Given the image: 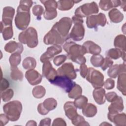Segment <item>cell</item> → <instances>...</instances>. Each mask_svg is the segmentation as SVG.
<instances>
[{"instance_id":"cell-8","label":"cell","mask_w":126,"mask_h":126,"mask_svg":"<svg viewBox=\"0 0 126 126\" xmlns=\"http://www.w3.org/2000/svg\"><path fill=\"white\" fill-rule=\"evenodd\" d=\"M86 79L94 88L102 87L104 84V76L99 71L92 67L88 68Z\"/></svg>"},{"instance_id":"cell-47","label":"cell","mask_w":126,"mask_h":126,"mask_svg":"<svg viewBox=\"0 0 126 126\" xmlns=\"http://www.w3.org/2000/svg\"><path fill=\"white\" fill-rule=\"evenodd\" d=\"M118 95L115 92H111L107 93L105 95V99L109 102H112L113 100H114L118 96Z\"/></svg>"},{"instance_id":"cell-33","label":"cell","mask_w":126,"mask_h":126,"mask_svg":"<svg viewBox=\"0 0 126 126\" xmlns=\"http://www.w3.org/2000/svg\"><path fill=\"white\" fill-rule=\"evenodd\" d=\"M23 67L25 69H33L36 65V62L34 58L28 57L26 58L22 63Z\"/></svg>"},{"instance_id":"cell-10","label":"cell","mask_w":126,"mask_h":126,"mask_svg":"<svg viewBox=\"0 0 126 126\" xmlns=\"http://www.w3.org/2000/svg\"><path fill=\"white\" fill-rule=\"evenodd\" d=\"M45 7V11L44 12V17L47 20H52L57 16V8H58L57 1L54 0H40Z\"/></svg>"},{"instance_id":"cell-12","label":"cell","mask_w":126,"mask_h":126,"mask_svg":"<svg viewBox=\"0 0 126 126\" xmlns=\"http://www.w3.org/2000/svg\"><path fill=\"white\" fill-rule=\"evenodd\" d=\"M44 43L46 45H61L64 43L65 40L55 30L51 29L46 34L43 39Z\"/></svg>"},{"instance_id":"cell-4","label":"cell","mask_w":126,"mask_h":126,"mask_svg":"<svg viewBox=\"0 0 126 126\" xmlns=\"http://www.w3.org/2000/svg\"><path fill=\"white\" fill-rule=\"evenodd\" d=\"M3 110L10 121H16L20 117L22 105L19 101L13 100L5 104L3 106Z\"/></svg>"},{"instance_id":"cell-22","label":"cell","mask_w":126,"mask_h":126,"mask_svg":"<svg viewBox=\"0 0 126 126\" xmlns=\"http://www.w3.org/2000/svg\"><path fill=\"white\" fill-rule=\"evenodd\" d=\"M65 116L69 119L72 120L77 115V107L72 101H67L65 103L63 106Z\"/></svg>"},{"instance_id":"cell-11","label":"cell","mask_w":126,"mask_h":126,"mask_svg":"<svg viewBox=\"0 0 126 126\" xmlns=\"http://www.w3.org/2000/svg\"><path fill=\"white\" fill-rule=\"evenodd\" d=\"M107 22V19L104 14L99 13L97 15H91L87 17L86 24L90 29H96L97 26L104 27Z\"/></svg>"},{"instance_id":"cell-6","label":"cell","mask_w":126,"mask_h":126,"mask_svg":"<svg viewBox=\"0 0 126 126\" xmlns=\"http://www.w3.org/2000/svg\"><path fill=\"white\" fill-rule=\"evenodd\" d=\"M72 25V21L69 17H63L56 22L52 29L55 30L65 41L68 40V32Z\"/></svg>"},{"instance_id":"cell-25","label":"cell","mask_w":126,"mask_h":126,"mask_svg":"<svg viewBox=\"0 0 126 126\" xmlns=\"http://www.w3.org/2000/svg\"><path fill=\"white\" fill-rule=\"evenodd\" d=\"M105 91L102 87L95 88L93 92V96L94 101L99 105L103 104L105 102Z\"/></svg>"},{"instance_id":"cell-51","label":"cell","mask_w":126,"mask_h":126,"mask_svg":"<svg viewBox=\"0 0 126 126\" xmlns=\"http://www.w3.org/2000/svg\"><path fill=\"white\" fill-rule=\"evenodd\" d=\"M52 126H66V124L62 118H57L54 120Z\"/></svg>"},{"instance_id":"cell-14","label":"cell","mask_w":126,"mask_h":126,"mask_svg":"<svg viewBox=\"0 0 126 126\" xmlns=\"http://www.w3.org/2000/svg\"><path fill=\"white\" fill-rule=\"evenodd\" d=\"M57 71L58 75L65 76L70 79H74L77 76L74 65L71 63H64L57 69Z\"/></svg>"},{"instance_id":"cell-42","label":"cell","mask_w":126,"mask_h":126,"mask_svg":"<svg viewBox=\"0 0 126 126\" xmlns=\"http://www.w3.org/2000/svg\"><path fill=\"white\" fill-rule=\"evenodd\" d=\"M14 92L12 89H9L1 92V98L3 101L7 102L13 96Z\"/></svg>"},{"instance_id":"cell-46","label":"cell","mask_w":126,"mask_h":126,"mask_svg":"<svg viewBox=\"0 0 126 126\" xmlns=\"http://www.w3.org/2000/svg\"><path fill=\"white\" fill-rule=\"evenodd\" d=\"M103 85L105 89L107 90H111L115 86V81L111 78L107 79L104 82Z\"/></svg>"},{"instance_id":"cell-53","label":"cell","mask_w":126,"mask_h":126,"mask_svg":"<svg viewBox=\"0 0 126 126\" xmlns=\"http://www.w3.org/2000/svg\"><path fill=\"white\" fill-rule=\"evenodd\" d=\"M36 123L33 120H30L26 124V126H36Z\"/></svg>"},{"instance_id":"cell-13","label":"cell","mask_w":126,"mask_h":126,"mask_svg":"<svg viewBox=\"0 0 126 126\" xmlns=\"http://www.w3.org/2000/svg\"><path fill=\"white\" fill-rule=\"evenodd\" d=\"M57 105V100L53 98L46 99L42 103H40L37 106L38 112L42 115H45L50 111L55 109Z\"/></svg>"},{"instance_id":"cell-35","label":"cell","mask_w":126,"mask_h":126,"mask_svg":"<svg viewBox=\"0 0 126 126\" xmlns=\"http://www.w3.org/2000/svg\"><path fill=\"white\" fill-rule=\"evenodd\" d=\"M10 77L14 80L22 81L23 79L22 72L17 66H11Z\"/></svg>"},{"instance_id":"cell-44","label":"cell","mask_w":126,"mask_h":126,"mask_svg":"<svg viewBox=\"0 0 126 126\" xmlns=\"http://www.w3.org/2000/svg\"><path fill=\"white\" fill-rule=\"evenodd\" d=\"M66 58L67 57L64 55H58L54 58L53 63L56 66H59L65 61Z\"/></svg>"},{"instance_id":"cell-1","label":"cell","mask_w":126,"mask_h":126,"mask_svg":"<svg viewBox=\"0 0 126 126\" xmlns=\"http://www.w3.org/2000/svg\"><path fill=\"white\" fill-rule=\"evenodd\" d=\"M33 4L32 0H20L15 18V24L20 30H24L29 26L31 20L30 8Z\"/></svg>"},{"instance_id":"cell-24","label":"cell","mask_w":126,"mask_h":126,"mask_svg":"<svg viewBox=\"0 0 126 126\" xmlns=\"http://www.w3.org/2000/svg\"><path fill=\"white\" fill-rule=\"evenodd\" d=\"M108 119L116 126H125L126 125V114L124 113L110 114L108 113Z\"/></svg>"},{"instance_id":"cell-28","label":"cell","mask_w":126,"mask_h":126,"mask_svg":"<svg viewBox=\"0 0 126 126\" xmlns=\"http://www.w3.org/2000/svg\"><path fill=\"white\" fill-rule=\"evenodd\" d=\"M80 1H74L72 0H61L57 1L58 8L62 11L68 10L72 8L75 3Z\"/></svg>"},{"instance_id":"cell-41","label":"cell","mask_w":126,"mask_h":126,"mask_svg":"<svg viewBox=\"0 0 126 126\" xmlns=\"http://www.w3.org/2000/svg\"><path fill=\"white\" fill-rule=\"evenodd\" d=\"M73 125L76 126H90V124L85 121L84 118L81 115H77L75 118L71 120Z\"/></svg>"},{"instance_id":"cell-20","label":"cell","mask_w":126,"mask_h":126,"mask_svg":"<svg viewBox=\"0 0 126 126\" xmlns=\"http://www.w3.org/2000/svg\"><path fill=\"white\" fill-rule=\"evenodd\" d=\"M123 72H126L125 62L123 64H116L110 66L107 71V74L110 78H116L120 74Z\"/></svg>"},{"instance_id":"cell-7","label":"cell","mask_w":126,"mask_h":126,"mask_svg":"<svg viewBox=\"0 0 126 126\" xmlns=\"http://www.w3.org/2000/svg\"><path fill=\"white\" fill-rule=\"evenodd\" d=\"M99 11L98 6L95 2L93 1L91 3H85L79 7L75 11V16L82 18L91 16L93 14L97 13Z\"/></svg>"},{"instance_id":"cell-17","label":"cell","mask_w":126,"mask_h":126,"mask_svg":"<svg viewBox=\"0 0 126 126\" xmlns=\"http://www.w3.org/2000/svg\"><path fill=\"white\" fill-rule=\"evenodd\" d=\"M15 14V9L10 6H6L3 8L2 23L4 26H12V20Z\"/></svg>"},{"instance_id":"cell-23","label":"cell","mask_w":126,"mask_h":126,"mask_svg":"<svg viewBox=\"0 0 126 126\" xmlns=\"http://www.w3.org/2000/svg\"><path fill=\"white\" fill-rule=\"evenodd\" d=\"M82 46L84 47L86 53L98 55L100 54L101 51L100 47L92 41H85Z\"/></svg>"},{"instance_id":"cell-40","label":"cell","mask_w":126,"mask_h":126,"mask_svg":"<svg viewBox=\"0 0 126 126\" xmlns=\"http://www.w3.org/2000/svg\"><path fill=\"white\" fill-rule=\"evenodd\" d=\"M21 56L20 54L15 53L11 54L9 57V61L11 66H17L21 62Z\"/></svg>"},{"instance_id":"cell-38","label":"cell","mask_w":126,"mask_h":126,"mask_svg":"<svg viewBox=\"0 0 126 126\" xmlns=\"http://www.w3.org/2000/svg\"><path fill=\"white\" fill-rule=\"evenodd\" d=\"M45 89L42 86H37L34 87L32 91L33 96L38 99L43 97L45 95Z\"/></svg>"},{"instance_id":"cell-39","label":"cell","mask_w":126,"mask_h":126,"mask_svg":"<svg viewBox=\"0 0 126 126\" xmlns=\"http://www.w3.org/2000/svg\"><path fill=\"white\" fill-rule=\"evenodd\" d=\"M82 89L81 86L77 84L75 85L72 90L68 93V96L69 98L75 99L82 94Z\"/></svg>"},{"instance_id":"cell-2","label":"cell","mask_w":126,"mask_h":126,"mask_svg":"<svg viewBox=\"0 0 126 126\" xmlns=\"http://www.w3.org/2000/svg\"><path fill=\"white\" fill-rule=\"evenodd\" d=\"M63 48L67 53L68 58L72 62L79 64L86 63V60L83 55L86 54V52L83 46L73 41H68L64 43Z\"/></svg>"},{"instance_id":"cell-36","label":"cell","mask_w":126,"mask_h":126,"mask_svg":"<svg viewBox=\"0 0 126 126\" xmlns=\"http://www.w3.org/2000/svg\"><path fill=\"white\" fill-rule=\"evenodd\" d=\"M104 58L103 57L99 54L98 55H93L90 59V62L92 64L96 67H101L102 65Z\"/></svg>"},{"instance_id":"cell-18","label":"cell","mask_w":126,"mask_h":126,"mask_svg":"<svg viewBox=\"0 0 126 126\" xmlns=\"http://www.w3.org/2000/svg\"><path fill=\"white\" fill-rule=\"evenodd\" d=\"M25 77L29 83L32 85H36L42 81V75L34 69H30L27 70L25 73Z\"/></svg>"},{"instance_id":"cell-9","label":"cell","mask_w":126,"mask_h":126,"mask_svg":"<svg viewBox=\"0 0 126 126\" xmlns=\"http://www.w3.org/2000/svg\"><path fill=\"white\" fill-rule=\"evenodd\" d=\"M54 85L62 88L65 93H69L76 84L75 82L67 77L57 75L53 80L49 81Z\"/></svg>"},{"instance_id":"cell-15","label":"cell","mask_w":126,"mask_h":126,"mask_svg":"<svg viewBox=\"0 0 126 126\" xmlns=\"http://www.w3.org/2000/svg\"><path fill=\"white\" fill-rule=\"evenodd\" d=\"M62 51V48L61 45H55L47 48L46 51L40 57V61L44 63L46 61H50L53 57Z\"/></svg>"},{"instance_id":"cell-52","label":"cell","mask_w":126,"mask_h":126,"mask_svg":"<svg viewBox=\"0 0 126 126\" xmlns=\"http://www.w3.org/2000/svg\"><path fill=\"white\" fill-rule=\"evenodd\" d=\"M51 120L49 118H46L41 120L39 126H50Z\"/></svg>"},{"instance_id":"cell-29","label":"cell","mask_w":126,"mask_h":126,"mask_svg":"<svg viewBox=\"0 0 126 126\" xmlns=\"http://www.w3.org/2000/svg\"><path fill=\"white\" fill-rule=\"evenodd\" d=\"M126 38L124 35L119 34L114 39V46L123 52H126Z\"/></svg>"},{"instance_id":"cell-49","label":"cell","mask_w":126,"mask_h":126,"mask_svg":"<svg viewBox=\"0 0 126 126\" xmlns=\"http://www.w3.org/2000/svg\"><path fill=\"white\" fill-rule=\"evenodd\" d=\"M9 86V83L8 81H7L5 78H1V83H0V92L4 91L6 90Z\"/></svg>"},{"instance_id":"cell-21","label":"cell","mask_w":126,"mask_h":126,"mask_svg":"<svg viewBox=\"0 0 126 126\" xmlns=\"http://www.w3.org/2000/svg\"><path fill=\"white\" fill-rule=\"evenodd\" d=\"M4 50L8 53L21 54L23 51V46L21 43H18L14 41H10L7 43L4 46Z\"/></svg>"},{"instance_id":"cell-30","label":"cell","mask_w":126,"mask_h":126,"mask_svg":"<svg viewBox=\"0 0 126 126\" xmlns=\"http://www.w3.org/2000/svg\"><path fill=\"white\" fill-rule=\"evenodd\" d=\"M82 109L83 114L85 116L89 118L93 117L97 113V108L96 106L92 103H87Z\"/></svg>"},{"instance_id":"cell-16","label":"cell","mask_w":126,"mask_h":126,"mask_svg":"<svg viewBox=\"0 0 126 126\" xmlns=\"http://www.w3.org/2000/svg\"><path fill=\"white\" fill-rule=\"evenodd\" d=\"M58 75L57 71L52 66L50 61L44 62L42 65V76L49 81L53 80Z\"/></svg>"},{"instance_id":"cell-19","label":"cell","mask_w":126,"mask_h":126,"mask_svg":"<svg viewBox=\"0 0 126 126\" xmlns=\"http://www.w3.org/2000/svg\"><path fill=\"white\" fill-rule=\"evenodd\" d=\"M124 109L123 100L121 96H118L117 97L111 102L108 107V114H115L122 112Z\"/></svg>"},{"instance_id":"cell-27","label":"cell","mask_w":126,"mask_h":126,"mask_svg":"<svg viewBox=\"0 0 126 126\" xmlns=\"http://www.w3.org/2000/svg\"><path fill=\"white\" fill-rule=\"evenodd\" d=\"M108 16L111 21L114 23L121 22L124 18V15L122 13L116 8L112 9L109 12Z\"/></svg>"},{"instance_id":"cell-32","label":"cell","mask_w":126,"mask_h":126,"mask_svg":"<svg viewBox=\"0 0 126 126\" xmlns=\"http://www.w3.org/2000/svg\"><path fill=\"white\" fill-rule=\"evenodd\" d=\"M126 72L122 73L118 75L117 88L124 95H126Z\"/></svg>"},{"instance_id":"cell-37","label":"cell","mask_w":126,"mask_h":126,"mask_svg":"<svg viewBox=\"0 0 126 126\" xmlns=\"http://www.w3.org/2000/svg\"><path fill=\"white\" fill-rule=\"evenodd\" d=\"M73 102L75 106L77 108L81 109L83 108L87 104L88 98L84 95H80L78 97L75 98Z\"/></svg>"},{"instance_id":"cell-43","label":"cell","mask_w":126,"mask_h":126,"mask_svg":"<svg viewBox=\"0 0 126 126\" xmlns=\"http://www.w3.org/2000/svg\"><path fill=\"white\" fill-rule=\"evenodd\" d=\"M32 12L33 15L36 16V19L38 20H40L41 19V15L44 13V9L40 5H35L33 7Z\"/></svg>"},{"instance_id":"cell-34","label":"cell","mask_w":126,"mask_h":126,"mask_svg":"<svg viewBox=\"0 0 126 126\" xmlns=\"http://www.w3.org/2000/svg\"><path fill=\"white\" fill-rule=\"evenodd\" d=\"M123 53L125 52H123L118 48H112L106 52V56L110 59L117 60L122 57Z\"/></svg>"},{"instance_id":"cell-3","label":"cell","mask_w":126,"mask_h":126,"mask_svg":"<svg viewBox=\"0 0 126 126\" xmlns=\"http://www.w3.org/2000/svg\"><path fill=\"white\" fill-rule=\"evenodd\" d=\"M18 40L20 43L27 44L29 48L35 47L38 43L36 30L33 27H29L19 33Z\"/></svg>"},{"instance_id":"cell-5","label":"cell","mask_w":126,"mask_h":126,"mask_svg":"<svg viewBox=\"0 0 126 126\" xmlns=\"http://www.w3.org/2000/svg\"><path fill=\"white\" fill-rule=\"evenodd\" d=\"M72 21L74 26L68 35V39L70 38L75 41H81L85 35V29L83 24L84 21L82 18L75 16L72 17Z\"/></svg>"},{"instance_id":"cell-45","label":"cell","mask_w":126,"mask_h":126,"mask_svg":"<svg viewBox=\"0 0 126 126\" xmlns=\"http://www.w3.org/2000/svg\"><path fill=\"white\" fill-rule=\"evenodd\" d=\"M113 64V61L111 59L106 57L103 61V63L101 66V68L103 70H105L107 68L111 66Z\"/></svg>"},{"instance_id":"cell-50","label":"cell","mask_w":126,"mask_h":126,"mask_svg":"<svg viewBox=\"0 0 126 126\" xmlns=\"http://www.w3.org/2000/svg\"><path fill=\"white\" fill-rule=\"evenodd\" d=\"M9 119L6 114H1L0 115V126H3L8 123Z\"/></svg>"},{"instance_id":"cell-31","label":"cell","mask_w":126,"mask_h":126,"mask_svg":"<svg viewBox=\"0 0 126 126\" xmlns=\"http://www.w3.org/2000/svg\"><path fill=\"white\" fill-rule=\"evenodd\" d=\"M0 32L2 34V37L4 40L11 39L13 35L12 26H4L0 22Z\"/></svg>"},{"instance_id":"cell-26","label":"cell","mask_w":126,"mask_h":126,"mask_svg":"<svg viewBox=\"0 0 126 126\" xmlns=\"http://www.w3.org/2000/svg\"><path fill=\"white\" fill-rule=\"evenodd\" d=\"M121 0H100L99 3V7L103 10L107 11L114 7L120 6L121 4Z\"/></svg>"},{"instance_id":"cell-48","label":"cell","mask_w":126,"mask_h":126,"mask_svg":"<svg viewBox=\"0 0 126 126\" xmlns=\"http://www.w3.org/2000/svg\"><path fill=\"white\" fill-rule=\"evenodd\" d=\"M88 68L87 67V66L85 64H80L79 71H80V74L81 77H82L84 78H85L88 73Z\"/></svg>"}]
</instances>
